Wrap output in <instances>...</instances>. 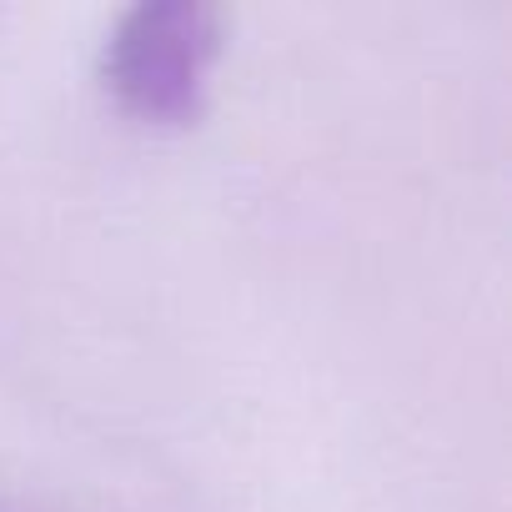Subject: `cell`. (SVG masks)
<instances>
[{
	"instance_id": "obj_1",
	"label": "cell",
	"mask_w": 512,
	"mask_h": 512,
	"mask_svg": "<svg viewBox=\"0 0 512 512\" xmlns=\"http://www.w3.org/2000/svg\"><path fill=\"white\" fill-rule=\"evenodd\" d=\"M221 51V16L201 0H141L101 56L111 96L156 126H186L206 106V76Z\"/></svg>"
}]
</instances>
